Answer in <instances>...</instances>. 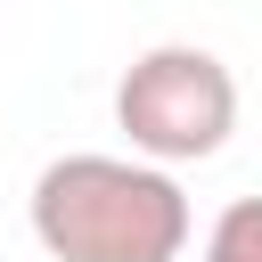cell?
Segmentation results:
<instances>
[{
    "instance_id": "obj_3",
    "label": "cell",
    "mask_w": 262,
    "mask_h": 262,
    "mask_svg": "<svg viewBox=\"0 0 262 262\" xmlns=\"http://www.w3.org/2000/svg\"><path fill=\"white\" fill-rule=\"evenodd\" d=\"M196 262H262V196L221 205L213 229H205V254H196Z\"/></svg>"
},
{
    "instance_id": "obj_2",
    "label": "cell",
    "mask_w": 262,
    "mask_h": 262,
    "mask_svg": "<svg viewBox=\"0 0 262 262\" xmlns=\"http://www.w3.org/2000/svg\"><path fill=\"white\" fill-rule=\"evenodd\" d=\"M115 131L131 139L139 164L172 172V164H205L229 147L237 131V74L196 49V41H156L123 66L115 82Z\"/></svg>"
},
{
    "instance_id": "obj_1",
    "label": "cell",
    "mask_w": 262,
    "mask_h": 262,
    "mask_svg": "<svg viewBox=\"0 0 262 262\" xmlns=\"http://www.w3.org/2000/svg\"><path fill=\"white\" fill-rule=\"evenodd\" d=\"M25 221L49 262H180L196 229L172 172L139 156H98V147L41 164Z\"/></svg>"
}]
</instances>
